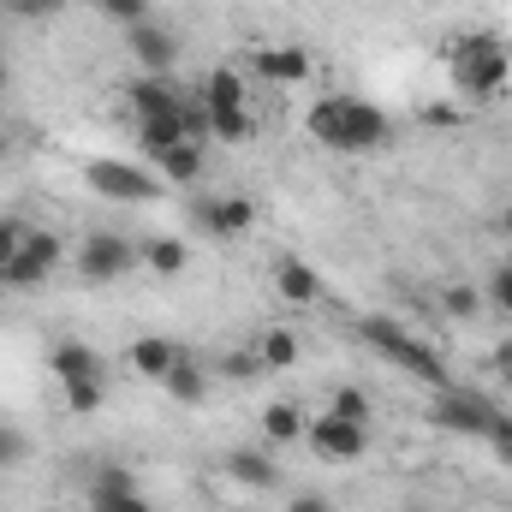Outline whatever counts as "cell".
I'll return each instance as SVG.
<instances>
[{
  "mask_svg": "<svg viewBox=\"0 0 512 512\" xmlns=\"http://www.w3.org/2000/svg\"><path fill=\"white\" fill-rule=\"evenodd\" d=\"M304 126H310V137L322 149H334V155H370V149H382L387 131H393L387 114L370 96H322V102H310Z\"/></svg>",
  "mask_w": 512,
  "mask_h": 512,
  "instance_id": "1",
  "label": "cell"
},
{
  "mask_svg": "<svg viewBox=\"0 0 512 512\" xmlns=\"http://www.w3.org/2000/svg\"><path fill=\"white\" fill-rule=\"evenodd\" d=\"M447 72H453V84L471 102H495L501 84H507V72H512L507 36H495V30H459L447 42Z\"/></svg>",
  "mask_w": 512,
  "mask_h": 512,
  "instance_id": "2",
  "label": "cell"
},
{
  "mask_svg": "<svg viewBox=\"0 0 512 512\" xmlns=\"http://www.w3.org/2000/svg\"><path fill=\"white\" fill-rule=\"evenodd\" d=\"M358 340H364L370 352H382L387 364H399L405 376H417V382H429V387L453 382V376H447V358H441L423 334H411L405 322H393V316H364V322H358Z\"/></svg>",
  "mask_w": 512,
  "mask_h": 512,
  "instance_id": "3",
  "label": "cell"
},
{
  "mask_svg": "<svg viewBox=\"0 0 512 512\" xmlns=\"http://www.w3.org/2000/svg\"><path fill=\"white\" fill-rule=\"evenodd\" d=\"M429 417L441 423V429H453V435H477V441H489L495 435V423L507 417L489 393H477V387H435V405H429Z\"/></svg>",
  "mask_w": 512,
  "mask_h": 512,
  "instance_id": "4",
  "label": "cell"
},
{
  "mask_svg": "<svg viewBox=\"0 0 512 512\" xmlns=\"http://www.w3.org/2000/svg\"><path fill=\"white\" fill-rule=\"evenodd\" d=\"M84 185L108 203H155L161 197V173H143L137 161H84Z\"/></svg>",
  "mask_w": 512,
  "mask_h": 512,
  "instance_id": "5",
  "label": "cell"
},
{
  "mask_svg": "<svg viewBox=\"0 0 512 512\" xmlns=\"http://www.w3.org/2000/svg\"><path fill=\"white\" fill-rule=\"evenodd\" d=\"M60 262H66L60 233H48V227H30V233H24V245H18V256L0 268V286H6V292H30V286H42V280H48Z\"/></svg>",
  "mask_w": 512,
  "mask_h": 512,
  "instance_id": "6",
  "label": "cell"
},
{
  "mask_svg": "<svg viewBox=\"0 0 512 512\" xmlns=\"http://www.w3.org/2000/svg\"><path fill=\"white\" fill-rule=\"evenodd\" d=\"M137 262H143V256H137V245H131L126 233H108V227L84 233V245H78V256H72V268H78L84 280H96V286H108V280H126Z\"/></svg>",
  "mask_w": 512,
  "mask_h": 512,
  "instance_id": "7",
  "label": "cell"
},
{
  "mask_svg": "<svg viewBox=\"0 0 512 512\" xmlns=\"http://www.w3.org/2000/svg\"><path fill=\"white\" fill-rule=\"evenodd\" d=\"M304 447H310L316 459H328V465H352V459H364V453H370V423H352V417L322 411V417H310Z\"/></svg>",
  "mask_w": 512,
  "mask_h": 512,
  "instance_id": "8",
  "label": "cell"
},
{
  "mask_svg": "<svg viewBox=\"0 0 512 512\" xmlns=\"http://www.w3.org/2000/svg\"><path fill=\"white\" fill-rule=\"evenodd\" d=\"M191 215H197V227H203L209 239H245L256 227L251 197H203V203H191Z\"/></svg>",
  "mask_w": 512,
  "mask_h": 512,
  "instance_id": "9",
  "label": "cell"
},
{
  "mask_svg": "<svg viewBox=\"0 0 512 512\" xmlns=\"http://www.w3.org/2000/svg\"><path fill=\"white\" fill-rule=\"evenodd\" d=\"M126 42H131V60H137L149 78H167V72L179 66V36H173L167 24H155V18H149V24H131Z\"/></svg>",
  "mask_w": 512,
  "mask_h": 512,
  "instance_id": "10",
  "label": "cell"
},
{
  "mask_svg": "<svg viewBox=\"0 0 512 512\" xmlns=\"http://www.w3.org/2000/svg\"><path fill=\"white\" fill-rule=\"evenodd\" d=\"M126 102H131V114H137V126H161V120H185V102H191V96H179L167 78H149V72H143L126 90Z\"/></svg>",
  "mask_w": 512,
  "mask_h": 512,
  "instance_id": "11",
  "label": "cell"
},
{
  "mask_svg": "<svg viewBox=\"0 0 512 512\" xmlns=\"http://www.w3.org/2000/svg\"><path fill=\"white\" fill-rule=\"evenodd\" d=\"M90 512H155V507L143 501V489L131 483V471L108 465V471L90 483Z\"/></svg>",
  "mask_w": 512,
  "mask_h": 512,
  "instance_id": "12",
  "label": "cell"
},
{
  "mask_svg": "<svg viewBox=\"0 0 512 512\" xmlns=\"http://www.w3.org/2000/svg\"><path fill=\"white\" fill-rule=\"evenodd\" d=\"M274 292H280L286 304L310 310V304H322V274H316L304 256H274Z\"/></svg>",
  "mask_w": 512,
  "mask_h": 512,
  "instance_id": "13",
  "label": "cell"
},
{
  "mask_svg": "<svg viewBox=\"0 0 512 512\" xmlns=\"http://www.w3.org/2000/svg\"><path fill=\"white\" fill-rule=\"evenodd\" d=\"M221 471H227L239 489H274V483H280V465H274L268 447H227Z\"/></svg>",
  "mask_w": 512,
  "mask_h": 512,
  "instance_id": "14",
  "label": "cell"
},
{
  "mask_svg": "<svg viewBox=\"0 0 512 512\" xmlns=\"http://www.w3.org/2000/svg\"><path fill=\"white\" fill-rule=\"evenodd\" d=\"M179 358H185V346L167 340V334H143V340H131V352H126V364L143 376V382H161Z\"/></svg>",
  "mask_w": 512,
  "mask_h": 512,
  "instance_id": "15",
  "label": "cell"
},
{
  "mask_svg": "<svg viewBox=\"0 0 512 512\" xmlns=\"http://www.w3.org/2000/svg\"><path fill=\"white\" fill-rule=\"evenodd\" d=\"M203 108L209 114H251V90H245L239 66H215L203 78Z\"/></svg>",
  "mask_w": 512,
  "mask_h": 512,
  "instance_id": "16",
  "label": "cell"
},
{
  "mask_svg": "<svg viewBox=\"0 0 512 512\" xmlns=\"http://www.w3.org/2000/svg\"><path fill=\"white\" fill-rule=\"evenodd\" d=\"M155 167H161V185H197L203 179V143L197 137H179V143H167L161 155H149Z\"/></svg>",
  "mask_w": 512,
  "mask_h": 512,
  "instance_id": "17",
  "label": "cell"
},
{
  "mask_svg": "<svg viewBox=\"0 0 512 512\" xmlns=\"http://www.w3.org/2000/svg\"><path fill=\"white\" fill-rule=\"evenodd\" d=\"M251 66L268 84H304L310 78V48H256Z\"/></svg>",
  "mask_w": 512,
  "mask_h": 512,
  "instance_id": "18",
  "label": "cell"
},
{
  "mask_svg": "<svg viewBox=\"0 0 512 512\" xmlns=\"http://www.w3.org/2000/svg\"><path fill=\"white\" fill-rule=\"evenodd\" d=\"M209 376H215V370H209L203 358H191V352H185V358L161 376V393H167V399H179V405H203V399H209Z\"/></svg>",
  "mask_w": 512,
  "mask_h": 512,
  "instance_id": "19",
  "label": "cell"
},
{
  "mask_svg": "<svg viewBox=\"0 0 512 512\" xmlns=\"http://www.w3.org/2000/svg\"><path fill=\"white\" fill-rule=\"evenodd\" d=\"M48 370H54L60 382H96V376H102V358H96V346H84V340H60V346L48 352Z\"/></svg>",
  "mask_w": 512,
  "mask_h": 512,
  "instance_id": "20",
  "label": "cell"
},
{
  "mask_svg": "<svg viewBox=\"0 0 512 512\" xmlns=\"http://www.w3.org/2000/svg\"><path fill=\"white\" fill-rule=\"evenodd\" d=\"M304 429H310V417H304L298 399H274L262 411V441L268 447H292V441H304Z\"/></svg>",
  "mask_w": 512,
  "mask_h": 512,
  "instance_id": "21",
  "label": "cell"
},
{
  "mask_svg": "<svg viewBox=\"0 0 512 512\" xmlns=\"http://www.w3.org/2000/svg\"><path fill=\"white\" fill-rule=\"evenodd\" d=\"M256 358H262V370H292L298 364V334L292 328H262L256 334Z\"/></svg>",
  "mask_w": 512,
  "mask_h": 512,
  "instance_id": "22",
  "label": "cell"
},
{
  "mask_svg": "<svg viewBox=\"0 0 512 512\" xmlns=\"http://www.w3.org/2000/svg\"><path fill=\"white\" fill-rule=\"evenodd\" d=\"M137 256H143V268H155V274H179V268L191 262V251H185V239H173V233H161V239L137 245Z\"/></svg>",
  "mask_w": 512,
  "mask_h": 512,
  "instance_id": "23",
  "label": "cell"
},
{
  "mask_svg": "<svg viewBox=\"0 0 512 512\" xmlns=\"http://www.w3.org/2000/svg\"><path fill=\"white\" fill-rule=\"evenodd\" d=\"M483 304H495L501 316H512V256L489 268V280H483Z\"/></svg>",
  "mask_w": 512,
  "mask_h": 512,
  "instance_id": "24",
  "label": "cell"
},
{
  "mask_svg": "<svg viewBox=\"0 0 512 512\" xmlns=\"http://www.w3.org/2000/svg\"><path fill=\"white\" fill-rule=\"evenodd\" d=\"M102 399H108L102 376H96V382H66V405H72L78 417H96V411H102Z\"/></svg>",
  "mask_w": 512,
  "mask_h": 512,
  "instance_id": "25",
  "label": "cell"
},
{
  "mask_svg": "<svg viewBox=\"0 0 512 512\" xmlns=\"http://www.w3.org/2000/svg\"><path fill=\"white\" fill-rule=\"evenodd\" d=\"M328 411H334V417H352V423H370V393H364V387H340V393L328 399Z\"/></svg>",
  "mask_w": 512,
  "mask_h": 512,
  "instance_id": "26",
  "label": "cell"
},
{
  "mask_svg": "<svg viewBox=\"0 0 512 512\" xmlns=\"http://www.w3.org/2000/svg\"><path fill=\"white\" fill-rule=\"evenodd\" d=\"M30 459V435L18 429V423H0V471H12V465H24Z\"/></svg>",
  "mask_w": 512,
  "mask_h": 512,
  "instance_id": "27",
  "label": "cell"
},
{
  "mask_svg": "<svg viewBox=\"0 0 512 512\" xmlns=\"http://www.w3.org/2000/svg\"><path fill=\"white\" fill-rule=\"evenodd\" d=\"M24 233H30V221H24V215H0V268H6L12 256H18Z\"/></svg>",
  "mask_w": 512,
  "mask_h": 512,
  "instance_id": "28",
  "label": "cell"
},
{
  "mask_svg": "<svg viewBox=\"0 0 512 512\" xmlns=\"http://www.w3.org/2000/svg\"><path fill=\"white\" fill-rule=\"evenodd\" d=\"M96 6H102V12H108V18H114V24H149V0H96Z\"/></svg>",
  "mask_w": 512,
  "mask_h": 512,
  "instance_id": "29",
  "label": "cell"
},
{
  "mask_svg": "<svg viewBox=\"0 0 512 512\" xmlns=\"http://www.w3.org/2000/svg\"><path fill=\"white\" fill-rule=\"evenodd\" d=\"M441 304H447V316H459V322H465V316H477L483 292H471V286H447V292H441Z\"/></svg>",
  "mask_w": 512,
  "mask_h": 512,
  "instance_id": "30",
  "label": "cell"
},
{
  "mask_svg": "<svg viewBox=\"0 0 512 512\" xmlns=\"http://www.w3.org/2000/svg\"><path fill=\"white\" fill-rule=\"evenodd\" d=\"M215 370H221V376H233V382H245V376H262V358H256V346H251V352H233V358H221Z\"/></svg>",
  "mask_w": 512,
  "mask_h": 512,
  "instance_id": "31",
  "label": "cell"
},
{
  "mask_svg": "<svg viewBox=\"0 0 512 512\" xmlns=\"http://www.w3.org/2000/svg\"><path fill=\"white\" fill-rule=\"evenodd\" d=\"M423 126H459V108L453 102H429L423 108Z\"/></svg>",
  "mask_w": 512,
  "mask_h": 512,
  "instance_id": "32",
  "label": "cell"
},
{
  "mask_svg": "<svg viewBox=\"0 0 512 512\" xmlns=\"http://www.w3.org/2000/svg\"><path fill=\"white\" fill-rule=\"evenodd\" d=\"M286 512H334V501H328V495H292Z\"/></svg>",
  "mask_w": 512,
  "mask_h": 512,
  "instance_id": "33",
  "label": "cell"
},
{
  "mask_svg": "<svg viewBox=\"0 0 512 512\" xmlns=\"http://www.w3.org/2000/svg\"><path fill=\"white\" fill-rule=\"evenodd\" d=\"M489 447H495V453H501V459L512 465V417H501V423H495V435H489Z\"/></svg>",
  "mask_w": 512,
  "mask_h": 512,
  "instance_id": "34",
  "label": "cell"
},
{
  "mask_svg": "<svg viewBox=\"0 0 512 512\" xmlns=\"http://www.w3.org/2000/svg\"><path fill=\"white\" fill-rule=\"evenodd\" d=\"M18 6H24V12H54L60 0H18Z\"/></svg>",
  "mask_w": 512,
  "mask_h": 512,
  "instance_id": "35",
  "label": "cell"
},
{
  "mask_svg": "<svg viewBox=\"0 0 512 512\" xmlns=\"http://www.w3.org/2000/svg\"><path fill=\"white\" fill-rule=\"evenodd\" d=\"M501 233H507V245H512V203L501 209Z\"/></svg>",
  "mask_w": 512,
  "mask_h": 512,
  "instance_id": "36",
  "label": "cell"
},
{
  "mask_svg": "<svg viewBox=\"0 0 512 512\" xmlns=\"http://www.w3.org/2000/svg\"><path fill=\"white\" fill-rule=\"evenodd\" d=\"M0 96H6V54H0Z\"/></svg>",
  "mask_w": 512,
  "mask_h": 512,
  "instance_id": "37",
  "label": "cell"
}]
</instances>
